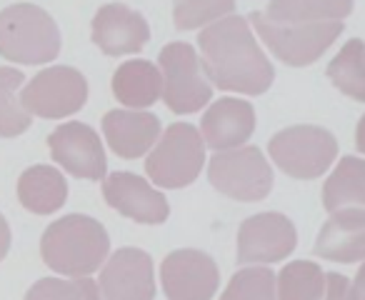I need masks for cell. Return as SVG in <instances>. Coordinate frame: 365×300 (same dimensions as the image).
<instances>
[{"label":"cell","instance_id":"6da1fadb","mask_svg":"<svg viewBox=\"0 0 365 300\" xmlns=\"http://www.w3.org/2000/svg\"><path fill=\"white\" fill-rule=\"evenodd\" d=\"M200 63L210 86L228 93L260 95L275 78L268 61L243 16H228L198 33Z\"/></svg>","mask_w":365,"mask_h":300},{"label":"cell","instance_id":"7a4b0ae2","mask_svg":"<svg viewBox=\"0 0 365 300\" xmlns=\"http://www.w3.org/2000/svg\"><path fill=\"white\" fill-rule=\"evenodd\" d=\"M110 238L96 218L66 215L46 228L41 238L43 263L66 278H91L108 260Z\"/></svg>","mask_w":365,"mask_h":300},{"label":"cell","instance_id":"3957f363","mask_svg":"<svg viewBox=\"0 0 365 300\" xmlns=\"http://www.w3.org/2000/svg\"><path fill=\"white\" fill-rule=\"evenodd\" d=\"M61 53V31L43 8L18 3L0 11V56L23 66H43Z\"/></svg>","mask_w":365,"mask_h":300},{"label":"cell","instance_id":"277c9868","mask_svg":"<svg viewBox=\"0 0 365 300\" xmlns=\"http://www.w3.org/2000/svg\"><path fill=\"white\" fill-rule=\"evenodd\" d=\"M205 165L203 135L190 123H173L160 133L145 160V173L158 188L178 190L195 183Z\"/></svg>","mask_w":365,"mask_h":300},{"label":"cell","instance_id":"5b68a950","mask_svg":"<svg viewBox=\"0 0 365 300\" xmlns=\"http://www.w3.org/2000/svg\"><path fill=\"white\" fill-rule=\"evenodd\" d=\"M268 155L290 178L313 180L338 158V140L320 125H290L270 138Z\"/></svg>","mask_w":365,"mask_h":300},{"label":"cell","instance_id":"8992f818","mask_svg":"<svg viewBox=\"0 0 365 300\" xmlns=\"http://www.w3.org/2000/svg\"><path fill=\"white\" fill-rule=\"evenodd\" d=\"M255 33L260 41L275 53L278 61L285 66L303 68L315 63L343 33V23L330 21V23H270L263 16V11H255L250 16Z\"/></svg>","mask_w":365,"mask_h":300},{"label":"cell","instance_id":"52a82bcc","mask_svg":"<svg viewBox=\"0 0 365 300\" xmlns=\"http://www.w3.org/2000/svg\"><path fill=\"white\" fill-rule=\"evenodd\" d=\"M163 76V100L178 115L198 113L213 98V86L198 53L188 43H168L158 58Z\"/></svg>","mask_w":365,"mask_h":300},{"label":"cell","instance_id":"ba28073f","mask_svg":"<svg viewBox=\"0 0 365 300\" xmlns=\"http://www.w3.org/2000/svg\"><path fill=\"white\" fill-rule=\"evenodd\" d=\"M208 180L218 193L240 203H258L273 190V168L260 148L243 145L215 153L208 163Z\"/></svg>","mask_w":365,"mask_h":300},{"label":"cell","instance_id":"9c48e42d","mask_svg":"<svg viewBox=\"0 0 365 300\" xmlns=\"http://www.w3.org/2000/svg\"><path fill=\"white\" fill-rule=\"evenodd\" d=\"M88 100V81L81 71L56 66L38 73L21 90V103L31 115L66 118L78 113Z\"/></svg>","mask_w":365,"mask_h":300},{"label":"cell","instance_id":"30bf717a","mask_svg":"<svg viewBox=\"0 0 365 300\" xmlns=\"http://www.w3.org/2000/svg\"><path fill=\"white\" fill-rule=\"evenodd\" d=\"M295 245H298L295 225L283 213L250 215L238 228V263H280L293 253Z\"/></svg>","mask_w":365,"mask_h":300},{"label":"cell","instance_id":"8fae6325","mask_svg":"<svg viewBox=\"0 0 365 300\" xmlns=\"http://www.w3.org/2000/svg\"><path fill=\"white\" fill-rule=\"evenodd\" d=\"M160 283L168 300H210L218 293L220 270L203 250L180 248L160 263Z\"/></svg>","mask_w":365,"mask_h":300},{"label":"cell","instance_id":"7c38bea8","mask_svg":"<svg viewBox=\"0 0 365 300\" xmlns=\"http://www.w3.org/2000/svg\"><path fill=\"white\" fill-rule=\"evenodd\" d=\"M51 155L63 170L83 180H103L108 160L98 133L86 123H63L48 135Z\"/></svg>","mask_w":365,"mask_h":300},{"label":"cell","instance_id":"4fadbf2b","mask_svg":"<svg viewBox=\"0 0 365 300\" xmlns=\"http://www.w3.org/2000/svg\"><path fill=\"white\" fill-rule=\"evenodd\" d=\"M98 288L106 300H153L155 298L153 258L140 248L115 250L103 263Z\"/></svg>","mask_w":365,"mask_h":300},{"label":"cell","instance_id":"5bb4252c","mask_svg":"<svg viewBox=\"0 0 365 300\" xmlns=\"http://www.w3.org/2000/svg\"><path fill=\"white\" fill-rule=\"evenodd\" d=\"M103 198L120 215L143 225H160L170 215L165 195L153 188L145 178L125 173V170H118V173L103 178Z\"/></svg>","mask_w":365,"mask_h":300},{"label":"cell","instance_id":"9a60e30c","mask_svg":"<svg viewBox=\"0 0 365 300\" xmlns=\"http://www.w3.org/2000/svg\"><path fill=\"white\" fill-rule=\"evenodd\" d=\"M148 41H150L148 21L123 3H108L93 18V43L106 56L118 58L138 53Z\"/></svg>","mask_w":365,"mask_h":300},{"label":"cell","instance_id":"2e32d148","mask_svg":"<svg viewBox=\"0 0 365 300\" xmlns=\"http://www.w3.org/2000/svg\"><path fill=\"white\" fill-rule=\"evenodd\" d=\"M255 130V110L243 98H220L203 113L200 135L203 143L218 153L235 150L248 143Z\"/></svg>","mask_w":365,"mask_h":300},{"label":"cell","instance_id":"e0dca14e","mask_svg":"<svg viewBox=\"0 0 365 300\" xmlns=\"http://www.w3.org/2000/svg\"><path fill=\"white\" fill-rule=\"evenodd\" d=\"M313 253L333 263L365 260V208L333 210L315 238Z\"/></svg>","mask_w":365,"mask_h":300},{"label":"cell","instance_id":"ac0fdd59","mask_svg":"<svg viewBox=\"0 0 365 300\" xmlns=\"http://www.w3.org/2000/svg\"><path fill=\"white\" fill-rule=\"evenodd\" d=\"M103 133L118 158L135 160L150 153L160 138V120L145 110H110L103 118Z\"/></svg>","mask_w":365,"mask_h":300},{"label":"cell","instance_id":"d6986e66","mask_svg":"<svg viewBox=\"0 0 365 300\" xmlns=\"http://www.w3.org/2000/svg\"><path fill=\"white\" fill-rule=\"evenodd\" d=\"M113 95L125 108H150L163 95L160 68L150 61H128L113 76Z\"/></svg>","mask_w":365,"mask_h":300},{"label":"cell","instance_id":"ffe728a7","mask_svg":"<svg viewBox=\"0 0 365 300\" xmlns=\"http://www.w3.org/2000/svg\"><path fill=\"white\" fill-rule=\"evenodd\" d=\"M18 200L36 215H51L68 200V183L51 165H33L18 180Z\"/></svg>","mask_w":365,"mask_h":300},{"label":"cell","instance_id":"44dd1931","mask_svg":"<svg viewBox=\"0 0 365 300\" xmlns=\"http://www.w3.org/2000/svg\"><path fill=\"white\" fill-rule=\"evenodd\" d=\"M325 210L340 208H365V160L348 155L323 183Z\"/></svg>","mask_w":365,"mask_h":300},{"label":"cell","instance_id":"7402d4cb","mask_svg":"<svg viewBox=\"0 0 365 300\" xmlns=\"http://www.w3.org/2000/svg\"><path fill=\"white\" fill-rule=\"evenodd\" d=\"M353 0H270L263 16L270 23H330L348 18Z\"/></svg>","mask_w":365,"mask_h":300},{"label":"cell","instance_id":"603a6c76","mask_svg":"<svg viewBox=\"0 0 365 300\" xmlns=\"http://www.w3.org/2000/svg\"><path fill=\"white\" fill-rule=\"evenodd\" d=\"M328 78L340 93L365 103V43L360 38L348 41L328 63Z\"/></svg>","mask_w":365,"mask_h":300},{"label":"cell","instance_id":"cb8c5ba5","mask_svg":"<svg viewBox=\"0 0 365 300\" xmlns=\"http://www.w3.org/2000/svg\"><path fill=\"white\" fill-rule=\"evenodd\" d=\"M325 290V270L313 260H293L275 275L278 300H320Z\"/></svg>","mask_w":365,"mask_h":300},{"label":"cell","instance_id":"d4e9b609","mask_svg":"<svg viewBox=\"0 0 365 300\" xmlns=\"http://www.w3.org/2000/svg\"><path fill=\"white\" fill-rule=\"evenodd\" d=\"M26 76L16 68H0V138H16L31 128V113L21 103Z\"/></svg>","mask_w":365,"mask_h":300},{"label":"cell","instance_id":"484cf974","mask_svg":"<svg viewBox=\"0 0 365 300\" xmlns=\"http://www.w3.org/2000/svg\"><path fill=\"white\" fill-rule=\"evenodd\" d=\"M235 0H173V21L178 31H195L228 18Z\"/></svg>","mask_w":365,"mask_h":300},{"label":"cell","instance_id":"4316f807","mask_svg":"<svg viewBox=\"0 0 365 300\" xmlns=\"http://www.w3.org/2000/svg\"><path fill=\"white\" fill-rule=\"evenodd\" d=\"M220 300H278L275 293V273L268 268H240L230 278Z\"/></svg>","mask_w":365,"mask_h":300},{"label":"cell","instance_id":"83f0119b","mask_svg":"<svg viewBox=\"0 0 365 300\" xmlns=\"http://www.w3.org/2000/svg\"><path fill=\"white\" fill-rule=\"evenodd\" d=\"M26 300H83V290L78 280L43 278L31 285Z\"/></svg>","mask_w":365,"mask_h":300},{"label":"cell","instance_id":"f1b7e54d","mask_svg":"<svg viewBox=\"0 0 365 300\" xmlns=\"http://www.w3.org/2000/svg\"><path fill=\"white\" fill-rule=\"evenodd\" d=\"M320 300H350V283L340 273H325V290Z\"/></svg>","mask_w":365,"mask_h":300},{"label":"cell","instance_id":"f546056e","mask_svg":"<svg viewBox=\"0 0 365 300\" xmlns=\"http://www.w3.org/2000/svg\"><path fill=\"white\" fill-rule=\"evenodd\" d=\"M350 300H365V260L360 265L355 280L350 283Z\"/></svg>","mask_w":365,"mask_h":300},{"label":"cell","instance_id":"4dcf8cb0","mask_svg":"<svg viewBox=\"0 0 365 300\" xmlns=\"http://www.w3.org/2000/svg\"><path fill=\"white\" fill-rule=\"evenodd\" d=\"M78 283H81V290H83V300H106L101 293V288H98L96 280L91 278H78Z\"/></svg>","mask_w":365,"mask_h":300},{"label":"cell","instance_id":"1f68e13d","mask_svg":"<svg viewBox=\"0 0 365 300\" xmlns=\"http://www.w3.org/2000/svg\"><path fill=\"white\" fill-rule=\"evenodd\" d=\"M8 250H11V228H8V220L0 215V260L6 258Z\"/></svg>","mask_w":365,"mask_h":300},{"label":"cell","instance_id":"d6a6232c","mask_svg":"<svg viewBox=\"0 0 365 300\" xmlns=\"http://www.w3.org/2000/svg\"><path fill=\"white\" fill-rule=\"evenodd\" d=\"M355 145H358L360 153H365V115L358 120V128H355Z\"/></svg>","mask_w":365,"mask_h":300}]
</instances>
